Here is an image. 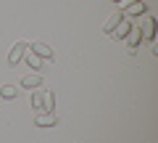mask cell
Instances as JSON below:
<instances>
[{
	"mask_svg": "<svg viewBox=\"0 0 158 143\" xmlns=\"http://www.w3.org/2000/svg\"><path fill=\"white\" fill-rule=\"evenodd\" d=\"M27 48H29V42H24V40L13 42V45H11V51H8V66H16V64H19V61L24 58Z\"/></svg>",
	"mask_w": 158,
	"mask_h": 143,
	"instance_id": "6da1fadb",
	"label": "cell"
},
{
	"mask_svg": "<svg viewBox=\"0 0 158 143\" xmlns=\"http://www.w3.org/2000/svg\"><path fill=\"white\" fill-rule=\"evenodd\" d=\"M42 85H45V77L40 72H29V74L21 77V87H27V90H40Z\"/></svg>",
	"mask_w": 158,
	"mask_h": 143,
	"instance_id": "7a4b0ae2",
	"label": "cell"
},
{
	"mask_svg": "<svg viewBox=\"0 0 158 143\" xmlns=\"http://www.w3.org/2000/svg\"><path fill=\"white\" fill-rule=\"evenodd\" d=\"M29 51H32L34 56H40L42 61H53V58H56L53 48H50V45H45V42H32V45H29Z\"/></svg>",
	"mask_w": 158,
	"mask_h": 143,
	"instance_id": "3957f363",
	"label": "cell"
},
{
	"mask_svg": "<svg viewBox=\"0 0 158 143\" xmlns=\"http://www.w3.org/2000/svg\"><path fill=\"white\" fill-rule=\"evenodd\" d=\"M34 125H37V127H56L58 125V117L53 114V111H40V114L34 117Z\"/></svg>",
	"mask_w": 158,
	"mask_h": 143,
	"instance_id": "277c9868",
	"label": "cell"
},
{
	"mask_svg": "<svg viewBox=\"0 0 158 143\" xmlns=\"http://www.w3.org/2000/svg\"><path fill=\"white\" fill-rule=\"evenodd\" d=\"M32 109L34 111H48V93L45 90H37V93H32Z\"/></svg>",
	"mask_w": 158,
	"mask_h": 143,
	"instance_id": "5b68a950",
	"label": "cell"
},
{
	"mask_svg": "<svg viewBox=\"0 0 158 143\" xmlns=\"http://www.w3.org/2000/svg\"><path fill=\"white\" fill-rule=\"evenodd\" d=\"M121 19H124V13H121V11H116V13H113V16L108 19L106 24H103V32H106V34H113V29H116L118 24H121Z\"/></svg>",
	"mask_w": 158,
	"mask_h": 143,
	"instance_id": "8992f818",
	"label": "cell"
},
{
	"mask_svg": "<svg viewBox=\"0 0 158 143\" xmlns=\"http://www.w3.org/2000/svg\"><path fill=\"white\" fill-rule=\"evenodd\" d=\"M142 42V27H132L129 29V48H132V53H135V48Z\"/></svg>",
	"mask_w": 158,
	"mask_h": 143,
	"instance_id": "52a82bcc",
	"label": "cell"
},
{
	"mask_svg": "<svg viewBox=\"0 0 158 143\" xmlns=\"http://www.w3.org/2000/svg\"><path fill=\"white\" fill-rule=\"evenodd\" d=\"M24 58H27L29 69H34V72H40V69H42V58H40V56H34V53L29 51V48H27V53H24Z\"/></svg>",
	"mask_w": 158,
	"mask_h": 143,
	"instance_id": "ba28073f",
	"label": "cell"
},
{
	"mask_svg": "<svg viewBox=\"0 0 158 143\" xmlns=\"http://www.w3.org/2000/svg\"><path fill=\"white\" fill-rule=\"evenodd\" d=\"M0 98H3V101H13V98H16V87L13 85H3L0 87Z\"/></svg>",
	"mask_w": 158,
	"mask_h": 143,
	"instance_id": "9c48e42d",
	"label": "cell"
},
{
	"mask_svg": "<svg viewBox=\"0 0 158 143\" xmlns=\"http://www.w3.org/2000/svg\"><path fill=\"white\" fill-rule=\"evenodd\" d=\"M129 29H132V24L121 19V24H118V27L113 29V34H116V37H127V34H129Z\"/></svg>",
	"mask_w": 158,
	"mask_h": 143,
	"instance_id": "30bf717a",
	"label": "cell"
},
{
	"mask_svg": "<svg viewBox=\"0 0 158 143\" xmlns=\"http://www.w3.org/2000/svg\"><path fill=\"white\" fill-rule=\"evenodd\" d=\"M127 11H129V13H142V11H145V6H142L140 0H137V3H132V6L127 8Z\"/></svg>",
	"mask_w": 158,
	"mask_h": 143,
	"instance_id": "8fae6325",
	"label": "cell"
}]
</instances>
